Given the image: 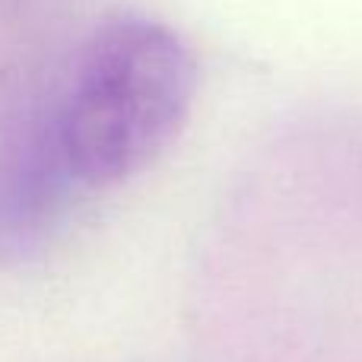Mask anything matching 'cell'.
Instances as JSON below:
<instances>
[{
  "label": "cell",
  "mask_w": 362,
  "mask_h": 362,
  "mask_svg": "<svg viewBox=\"0 0 362 362\" xmlns=\"http://www.w3.org/2000/svg\"><path fill=\"white\" fill-rule=\"evenodd\" d=\"M197 86L191 48L146 16L105 23L83 51L57 121L70 175L115 185L153 163L178 137Z\"/></svg>",
  "instance_id": "cell-1"
}]
</instances>
